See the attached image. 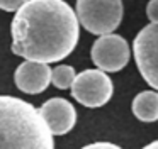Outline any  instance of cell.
Masks as SVG:
<instances>
[{"label": "cell", "mask_w": 158, "mask_h": 149, "mask_svg": "<svg viewBox=\"0 0 158 149\" xmlns=\"http://www.w3.org/2000/svg\"><path fill=\"white\" fill-rule=\"evenodd\" d=\"M12 51L26 59L55 63L78 41V19L65 0H27L10 24Z\"/></svg>", "instance_id": "cell-1"}, {"label": "cell", "mask_w": 158, "mask_h": 149, "mask_svg": "<svg viewBox=\"0 0 158 149\" xmlns=\"http://www.w3.org/2000/svg\"><path fill=\"white\" fill-rule=\"evenodd\" d=\"M0 149H55L51 131L32 103L0 95Z\"/></svg>", "instance_id": "cell-2"}, {"label": "cell", "mask_w": 158, "mask_h": 149, "mask_svg": "<svg viewBox=\"0 0 158 149\" xmlns=\"http://www.w3.org/2000/svg\"><path fill=\"white\" fill-rule=\"evenodd\" d=\"M75 14L89 32L110 34L123 20V0H77Z\"/></svg>", "instance_id": "cell-3"}, {"label": "cell", "mask_w": 158, "mask_h": 149, "mask_svg": "<svg viewBox=\"0 0 158 149\" xmlns=\"http://www.w3.org/2000/svg\"><path fill=\"white\" fill-rule=\"evenodd\" d=\"M112 80L102 70H85L72 83V95L78 103L89 108L106 105L112 97Z\"/></svg>", "instance_id": "cell-4"}, {"label": "cell", "mask_w": 158, "mask_h": 149, "mask_svg": "<svg viewBox=\"0 0 158 149\" xmlns=\"http://www.w3.org/2000/svg\"><path fill=\"white\" fill-rule=\"evenodd\" d=\"M134 59L141 76L158 90V24H148L133 42Z\"/></svg>", "instance_id": "cell-5"}, {"label": "cell", "mask_w": 158, "mask_h": 149, "mask_svg": "<svg viewBox=\"0 0 158 149\" xmlns=\"http://www.w3.org/2000/svg\"><path fill=\"white\" fill-rule=\"evenodd\" d=\"M92 61L95 66L102 71H114L123 70L129 61V46L126 39L117 34H104L94 42L92 49Z\"/></svg>", "instance_id": "cell-6"}, {"label": "cell", "mask_w": 158, "mask_h": 149, "mask_svg": "<svg viewBox=\"0 0 158 149\" xmlns=\"http://www.w3.org/2000/svg\"><path fill=\"white\" fill-rule=\"evenodd\" d=\"M39 114L53 135H63L75 127L77 112L65 98H49L39 108Z\"/></svg>", "instance_id": "cell-7"}, {"label": "cell", "mask_w": 158, "mask_h": 149, "mask_svg": "<svg viewBox=\"0 0 158 149\" xmlns=\"http://www.w3.org/2000/svg\"><path fill=\"white\" fill-rule=\"evenodd\" d=\"M15 87L24 93H41L51 83V68L43 61L26 59L21 63L14 74Z\"/></svg>", "instance_id": "cell-8"}, {"label": "cell", "mask_w": 158, "mask_h": 149, "mask_svg": "<svg viewBox=\"0 0 158 149\" xmlns=\"http://www.w3.org/2000/svg\"><path fill=\"white\" fill-rule=\"evenodd\" d=\"M133 114L141 122L158 120V93L156 91H141L133 100Z\"/></svg>", "instance_id": "cell-9"}, {"label": "cell", "mask_w": 158, "mask_h": 149, "mask_svg": "<svg viewBox=\"0 0 158 149\" xmlns=\"http://www.w3.org/2000/svg\"><path fill=\"white\" fill-rule=\"evenodd\" d=\"M75 76V70L72 66H66V64H61V66L51 70V83L60 90H66L72 87Z\"/></svg>", "instance_id": "cell-10"}, {"label": "cell", "mask_w": 158, "mask_h": 149, "mask_svg": "<svg viewBox=\"0 0 158 149\" xmlns=\"http://www.w3.org/2000/svg\"><path fill=\"white\" fill-rule=\"evenodd\" d=\"M27 0H0V9L5 12H14L19 7H22Z\"/></svg>", "instance_id": "cell-11"}, {"label": "cell", "mask_w": 158, "mask_h": 149, "mask_svg": "<svg viewBox=\"0 0 158 149\" xmlns=\"http://www.w3.org/2000/svg\"><path fill=\"white\" fill-rule=\"evenodd\" d=\"M146 15L150 22L158 24V0H150L146 5Z\"/></svg>", "instance_id": "cell-12"}, {"label": "cell", "mask_w": 158, "mask_h": 149, "mask_svg": "<svg viewBox=\"0 0 158 149\" xmlns=\"http://www.w3.org/2000/svg\"><path fill=\"white\" fill-rule=\"evenodd\" d=\"M82 149H121V147L112 144V142H94V144H89Z\"/></svg>", "instance_id": "cell-13"}, {"label": "cell", "mask_w": 158, "mask_h": 149, "mask_svg": "<svg viewBox=\"0 0 158 149\" xmlns=\"http://www.w3.org/2000/svg\"><path fill=\"white\" fill-rule=\"evenodd\" d=\"M143 149H158V141H153V142H151V144L144 146Z\"/></svg>", "instance_id": "cell-14"}]
</instances>
